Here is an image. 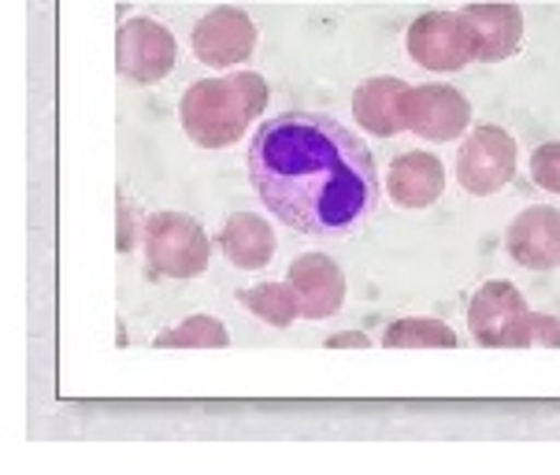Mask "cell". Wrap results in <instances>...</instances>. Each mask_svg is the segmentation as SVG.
<instances>
[{
	"instance_id": "cell-19",
	"label": "cell",
	"mask_w": 560,
	"mask_h": 475,
	"mask_svg": "<svg viewBox=\"0 0 560 475\" xmlns=\"http://www.w3.org/2000/svg\"><path fill=\"white\" fill-rule=\"evenodd\" d=\"M505 349H560V320L527 309L509 331Z\"/></svg>"
},
{
	"instance_id": "cell-12",
	"label": "cell",
	"mask_w": 560,
	"mask_h": 475,
	"mask_svg": "<svg viewBox=\"0 0 560 475\" xmlns=\"http://www.w3.org/2000/svg\"><path fill=\"white\" fill-rule=\"evenodd\" d=\"M527 312V301L512 282H487V287L476 290V298L468 301V327L471 338L479 346L490 349H505L509 331L516 327V320Z\"/></svg>"
},
{
	"instance_id": "cell-6",
	"label": "cell",
	"mask_w": 560,
	"mask_h": 475,
	"mask_svg": "<svg viewBox=\"0 0 560 475\" xmlns=\"http://www.w3.org/2000/svg\"><path fill=\"white\" fill-rule=\"evenodd\" d=\"M175 34L167 31L156 19H130V23L119 26L116 34V68L122 79L153 85L160 79H167L171 68H175Z\"/></svg>"
},
{
	"instance_id": "cell-14",
	"label": "cell",
	"mask_w": 560,
	"mask_h": 475,
	"mask_svg": "<svg viewBox=\"0 0 560 475\" xmlns=\"http://www.w3.org/2000/svg\"><path fill=\"white\" fill-rule=\"evenodd\" d=\"M386 186H390V197L397 201V208H427L442 197L445 167H442V160L434 153H427V149H412V153H401L390 164Z\"/></svg>"
},
{
	"instance_id": "cell-1",
	"label": "cell",
	"mask_w": 560,
	"mask_h": 475,
	"mask_svg": "<svg viewBox=\"0 0 560 475\" xmlns=\"http://www.w3.org/2000/svg\"><path fill=\"white\" fill-rule=\"evenodd\" d=\"M245 171L264 208L290 231L346 238L383 201L372 149L327 112H282L256 127Z\"/></svg>"
},
{
	"instance_id": "cell-22",
	"label": "cell",
	"mask_w": 560,
	"mask_h": 475,
	"mask_svg": "<svg viewBox=\"0 0 560 475\" xmlns=\"http://www.w3.org/2000/svg\"><path fill=\"white\" fill-rule=\"evenodd\" d=\"M372 341H368L364 331H346V335H330L327 338V349H368Z\"/></svg>"
},
{
	"instance_id": "cell-21",
	"label": "cell",
	"mask_w": 560,
	"mask_h": 475,
	"mask_svg": "<svg viewBox=\"0 0 560 475\" xmlns=\"http://www.w3.org/2000/svg\"><path fill=\"white\" fill-rule=\"evenodd\" d=\"M135 242H138V231H135V212H130V205H127V197L119 194V253H130L135 250Z\"/></svg>"
},
{
	"instance_id": "cell-16",
	"label": "cell",
	"mask_w": 560,
	"mask_h": 475,
	"mask_svg": "<svg viewBox=\"0 0 560 475\" xmlns=\"http://www.w3.org/2000/svg\"><path fill=\"white\" fill-rule=\"evenodd\" d=\"M234 298H238V305L245 312H253L256 320H264L268 327H279V331L290 327V323L301 316L298 293H293L290 282H260V287L238 290Z\"/></svg>"
},
{
	"instance_id": "cell-13",
	"label": "cell",
	"mask_w": 560,
	"mask_h": 475,
	"mask_svg": "<svg viewBox=\"0 0 560 475\" xmlns=\"http://www.w3.org/2000/svg\"><path fill=\"white\" fill-rule=\"evenodd\" d=\"M460 15L476 37L482 63L509 60L524 42V12L516 4H468L460 8Z\"/></svg>"
},
{
	"instance_id": "cell-4",
	"label": "cell",
	"mask_w": 560,
	"mask_h": 475,
	"mask_svg": "<svg viewBox=\"0 0 560 475\" xmlns=\"http://www.w3.org/2000/svg\"><path fill=\"white\" fill-rule=\"evenodd\" d=\"M405 49L412 56V63H420L427 71H460L471 60H479L476 37H471L468 23L460 12H427L408 26Z\"/></svg>"
},
{
	"instance_id": "cell-15",
	"label": "cell",
	"mask_w": 560,
	"mask_h": 475,
	"mask_svg": "<svg viewBox=\"0 0 560 475\" xmlns=\"http://www.w3.org/2000/svg\"><path fill=\"white\" fill-rule=\"evenodd\" d=\"M220 250L238 271H260L275 256V227L256 212H234L220 231Z\"/></svg>"
},
{
	"instance_id": "cell-17",
	"label": "cell",
	"mask_w": 560,
	"mask_h": 475,
	"mask_svg": "<svg viewBox=\"0 0 560 475\" xmlns=\"http://www.w3.org/2000/svg\"><path fill=\"white\" fill-rule=\"evenodd\" d=\"M386 349H457L460 341L453 335V327H445L442 320L431 316H408L394 320L383 335Z\"/></svg>"
},
{
	"instance_id": "cell-11",
	"label": "cell",
	"mask_w": 560,
	"mask_h": 475,
	"mask_svg": "<svg viewBox=\"0 0 560 475\" xmlns=\"http://www.w3.org/2000/svg\"><path fill=\"white\" fill-rule=\"evenodd\" d=\"M408 90L412 85L390 74L378 79H364L353 90V116L368 135L375 138H394L408 130Z\"/></svg>"
},
{
	"instance_id": "cell-8",
	"label": "cell",
	"mask_w": 560,
	"mask_h": 475,
	"mask_svg": "<svg viewBox=\"0 0 560 475\" xmlns=\"http://www.w3.org/2000/svg\"><path fill=\"white\" fill-rule=\"evenodd\" d=\"M471 104L445 82H423L408 90V130L427 141H453L468 130Z\"/></svg>"
},
{
	"instance_id": "cell-5",
	"label": "cell",
	"mask_w": 560,
	"mask_h": 475,
	"mask_svg": "<svg viewBox=\"0 0 560 475\" xmlns=\"http://www.w3.org/2000/svg\"><path fill=\"white\" fill-rule=\"evenodd\" d=\"M516 138L501 127H476L460 146L457 157V183L468 189L471 197H490L509 186L516 175Z\"/></svg>"
},
{
	"instance_id": "cell-7",
	"label": "cell",
	"mask_w": 560,
	"mask_h": 475,
	"mask_svg": "<svg viewBox=\"0 0 560 475\" xmlns=\"http://www.w3.org/2000/svg\"><path fill=\"white\" fill-rule=\"evenodd\" d=\"M194 56L208 68H238L256 49V23L242 8H212L201 23L194 26Z\"/></svg>"
},
{
	"instance_id": "cell-18",
	"label": "cell",
	"mask_w": 560,
	"mask_h": 475,
	"mask_svg": "<svg viewBox=\"0 0 560 475\" xmlns=\"http://www.w3.org/2000/svg\"><path fill=\"white\" fill-rule=\"evenodd\" d=\"M231 335H226L223 320L215 316H189L183 323H175L171 331L156 338V346L164 349H223Z\"/></svg>"
},
{
	"instance_id": "cell-2",
	"label": "cell",
	"mask_w": 560,
	"mask_h": 475,
	"mask_svg": "<svg viewBox=\"0 0 560 475\" xmlns=\"http://www.w3.org/2000/svg\"><path fill=\"white\" fill-rule=\"evenodd\" d=\"M268 108V82L253 71H234L223 79L194 82L178 101V119L189 141L201 149H226L234 146L253 119Z\"/></svg>"
},
{
	"instance_id": "cell-9",
	"label": "cell",
	"mask_w": 560,
	"mask_h": 475,
	"mask_svg": "<svg viewBox=\"0 0 560 475\" xmlns=\"http://www.w3.org/2000/svg\"><path fill=\"white\" fill-rule=\"evenodd\" d=\"M509 256L527 271L560 268V208L530 205L505 231Z\"/></svg>"
},
{
	"instance_id": "cell-20",
	"label": "cell",
	"mask_w": 560,
	"mask_h": 475,
	"mask_svg": "<svg viewBox=\"0 0 560 475\" xmlns=\"http://www.w3.org/2000/svg\"><path fill=\"white\" fill-rule=\"evenodd\" d=\"M530 178H535V186L560 197V141H546L530 153Z\"/></svg>"
},
{
	"instance_id": "cell-10",
	"label": "cell",
	"mask_w": 560,
	"mask_h": 475,
	"mask_svg": "<svg viewBox=\"0 0 560 475\" xmlns=\"http://www.w3.org/2000/svg\"><path fill=\"white\" fill-rule=\"evenodd\" d=\"M287 282L298 293L305 320H327L346 305V271L327 253H301L290 264Z\"/></svg>"
},
{
	"instance_id": "cell-3",
	"label": "cell",
	"mask_w": 560,
	"mask_h": 475,
	"mask_svg": "<svg viewBox=\"0 0 560 475\" xmlns=\"http://www.w3.org/2000/svg\"><path fill=\"white\" fill-rule=\"evenodd\" d=\"M149 268L164 279H197L212 260L205 227L186 212H153L141 231Z\"/></svg>"
}]
</instances>
